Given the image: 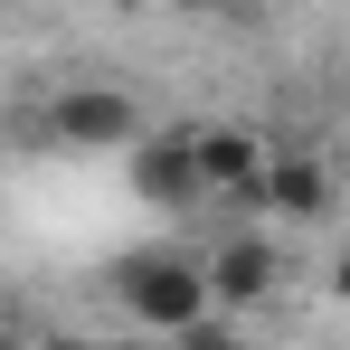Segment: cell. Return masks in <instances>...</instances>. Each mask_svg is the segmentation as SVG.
Returning <instances> with one entry per match:
<instances>
[{
  "label": "cell",
  "instance_id": "6da1fadb",
  "mask_svg": "<svg viewBox=\"0 0 350 350\" xmlns=\"http://www.w3.org/2000/svg\"><path fill=\"white\" fill-rule=\"evenodd\" d=\"M114 303L142 322V332H208L218 293H208V265L180 256V246H142L114 265Z\"/></svg>",
  "mask_w": 350,
  "mask_h": 350
},
{
  "label": "cell",
  "instance_id": "5b68a950",
  "mask_svg": "<svg viewBox=\"0 0 350 350\" xmlns=\"http://www.w3.org/2000/svg\"><path fill=\"white\" fill-rule=\"evenodd\" d=\"M275 284H284V256H275V237H228V246L208 256V293H218V312H256Z\"/></svg>",
  "mask_w": 350,
  "mask_h": 350
},
{
  "label": "cell",
  "instance_id": "52a82bcc",
  "mask_svg": "<svg viewBox=\"0 0 350 350\" xmlns=\"http://www.w3.org/2000/svg\"><path fill=\"white\" fill-rule=\"evenodd\" d=\"M332 293H341V303H350V246H341V256H332Z\"/></svg>",
  "mask_w": 350,
  "mask_h": 350
},
{
  "label": "cell",
  "instance_id": "3957f363",
  "mask_svg": "<svg viewBox=\"0 0 350 350\" xmlns=\"http://www.w3.org/2000/svg\"><path fill=\"white\" fill-rule=\"evenodd\" d=\"M48 133H57L66 152H133L142 142V105L123 85H66L57 105H48Z\"/></svg>",
  "mask_w": 350,
  "mask_h": 350
},
{
  "label": "cell",
  "instance_id": "277c9868",
  "mask_svg": "<svg viewBox=\"0 0 350 350\" xmlns=\"http://www.w3.org/2000/svg\"><path fill=\"white\" fill-rule=\"evenodd\" d=\"M133 199L199 208V152H189V133H142V142H133Z\"/></svg>",
  "mask_w": 350,
  "mask_h": 350
},
{
  "label": "cell",
  "instance_id": "8992f818",
  "mask_svg": "<svg viewBox=\"0 0 350 350\" xmlns=\"http://www.w3.org/2000/svg\"><path fill=\"white\" fill-rule=\"evenodd\" d=\"M265 208L293 218V228L332 218V161H322V152H275V171H265Z\"/></svg>",
  "mask_w": 350,
  "mask_h": 350
},
{
  "label": "cell",
  "instance_id": "7a4b0ae2",
  "mask_svg": "<svg viewBox=\"0 0 350 350\" xmlns=\"http://www.w3.org/2000/svg\"><path fill=\"white\" fill-rule=\"evenodd\" d=\"M189 152H199V199H218V208H265L275 142H265L256 123H199Z\"/></svg>",
  "mask_w": 350,
  "mask_h": 350
}]
</instances>
